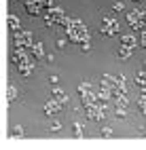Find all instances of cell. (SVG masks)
<instances>
[{
  "label": "cell",
  "instance_id": "obj_12",
  "mask_svg": "<svg viewBox=\"0 0 146 150\" xmlns=\"http://www.w3.org/2000/svg\"><path fill=\"white\" fill-rule=\"evenodd\" d=\"M79 93L83 95V93H93V85L91 83H81L79 85Z\"/></svg>",
  "mask_w": 146,
  "mask_h": 150
},
{
  "label": "cell",
  "instance_id": "obj_21",
  "mask_svg": "<svg viewBox=\"0 0 146 150\" xmlns=\"http://www.w3.org/2000/svg\"><path fill=\"white\" fill-rule=\"evenodd\" d=\"M57 49H66V40H57Z\"/></svg>",
  "mask_w": 146,
  "mask_h": 150
},
{
  "label": "cell",
  "instance_id": "obj_4",
  "mask_svg": "<svg viewBox=\"0 0 146 150\" xmlns=\"http://www.w3.org/2000/svg\"><path fill=\"white\" fill-rule=\"evenodd\" d=\"M127 21L133 30H142L144 28V21H142V11H127Z\"/></svg>",
  "mask_w": 146,
  "mask_h": 150
},
{
  "label": "cell",
  "instance_id": "obj_2",
  "mask_svg": "<svg viewBox=\"0 0 146 150\" xmlns=\"http://www.w3.org/2000/svg\"><path fill=\"white\" fill-rule=\"evenodd\" d=\"M34 42V38L30 32H26V30H17V32H13V45L15 47H23V49H30Z\"/></svg>",
  "mask_w": 146,
  "mask_h": 150
},
{
  "label": "cell",
  "instance_id": "obj_19",
  "mask_svg": "<svg viewBox=\"0 0 146 150\" xmlns=\"http://www.w3.org/2000/svg\"><path fill=\"white\" fill-rule=\"evenodd\" d=\"M100 135H102V137H112L114 133L110 131V127H104V129H102V131H100Z\"/></svg>",
  "mask_w": 146,
  "mask_h": 150
},
{
  "label": "cell",
  "instance_id": "obj_16",
  "mask_svg": "<svg viewBox=\"0 0 146 150\" xmlns=\"http://www.w3.org/2000/svg\"><path fill=\"white\" fill-rule=\"evenodd\" d=\"M36 2H38V4H40V6L45 8V11H49V8H51V6H53V0H36Z\"/></svg>",
  "mask_w": 146,
  "mask_h": 150
},
{
  "label": "cell",
  "instance_id": "obj_6",
  "mask_svg": "<svg viewBox=\"0 0 146 150\" xmlns=\"http://www.w3.org/2000/svg\"><path fill=\"white\" fill-rule=\"evenodd\" d=\"M51 95H53V99H57V102H60L62 106L70 102V95H68L66 91H62V89H57V87H55L53 91H51Z\"/></svg>",
  "mask_w": 146,
  "mask_h": 150
},
{
  "label": "cell",
  "instance_id": "obj_14",
  "mask_svg": "<svg viewBox=\"0 0 146 150\" xmlns=\"http://www.w3.org/2000/svg\"><path fill=\"white\" fill-rule=\"evenodd\" d=\"M26 133H23V127L21 125H15L13 127V131H11V137H23Z\"/></svg>",
  "mask_w": 146,
  "mask_h": 150
},
{
  "label": "cell",
  "instance_id": "obj_9",
  "mask_svg": "<svg viewBox=\"0 0 146 150\" xmlns=\"http://www.w3.org/2000/svg\"><path fill=\"white\" fill-rule=\"evenodd\" d=\"M131 53H133V49H129V47H119V59H129L131 57Z\"/></svg>",
  "mask_w": 146,
  "mask_h": 150
},
{
  "label": "cell",
  "instance_id": "obj_17",
  "mask_svg": "<svg viewBox=\"0 0 146 150\" xmlns=\"http://www.w3.org/2000/svg\"><path fill=\"white\" fill-rule=\"evenodd\" d=\"M112 11H114V13H119V11H125V4H123L121 0H119V2H114V4H112Z\"/></svg>",
  "mask_w": 146,
  "mask_h": 150
},
{
  "label": "cell",
  "instance_id": "obj_5",
  "mask_svg": "<svg viewBox=\"0 0 146 150\" xmlns=\"http://www.w3.org/2000/svg\"><path fill=\"white\" fill-rule=\"evenodd\" d=\"M30 55L34 57V59H45L47 55H45V47L40 45V42H32V47H30Z\"/></svg>",
  "mask_w": 146,
  "mask_h": 150
},
{
  "label": "cell",
  "instance_id": "obj_23",
  "mask_svg": "<svg viewBox=\"0 0 146 150\" xmlns=\"http://www.w3.org/2000/svg\"><path fill=\"white\" fill-rule=\"evenodd\" d=\"M144 135H146V131H144Z\"/></svg>",
  "mask_w": 146,
  "mask_h": 150
},
{
  "label": "cell",
  "instance_id": "obj_3",
  "mask_svg": "<svg viewBox=\"0 0 146 150\" xmlns=\"http://www.w3.org/2000/svg\"><path fill=\"white\" fill-rule=\"evenodd\" d=\"M43 108H45V114L47 116H57V114L62 112V104L57 102V99H53V97L49 99V102H45Z\"/></svg>",
  "mask_w": 146,
  "mask_h": 150
},
{
  "label": "cell",
  "instance_id": "obj_22",
  "mask_svg": "<svg viewBox=\"0 0 146 150\" xmlns=\"http://www.w3.org/2000/svg\"><path fill=\"white\" fill-rule=\"evenodd\" d=\"M144 70H146V62H144Z\"/></svg>",
  "mask_w": 146,
  "mask_h": 150
},
{
  "label": "cell",
  "instance_id": "obj_7",
  "mask_svg": "<svg viewBox=\"0 0 146 150\" xmlns=\"http://www.w3.org/2000/svg\"><path fill=\"white\" fill-rule=\"evenodd\" d=\"M26 11H28V15H40L43 6L38 4L36 0H26Z\"/></svg>",
  "mask_w": 146,
  "mask_h": 150
},
{
  "label": "cell",
  "instance_id": "obj_20",
  "mask_svg": "<svg viewBox=\"0 0 146 150\" xmlns=\"http://www.w3.org/2000/svg\"><path fill=\"white\" fill-rule=\"evenodd\" d=\"M138 42H140V47L146 49V30H142V32H140V40H138Z\"/></svg>",
  "mask_w": 146,
  "mask_h": 150
},
{
  "label": "cell",
  "instance_id": "obj_1",
  "mask_svg": "<svg viewBox=\"0 0 146 150\" xmlns=\"http://www.w3.org/2000/svg\"><path fill=\"white\" fill-rule=\"evenodd\" d=\"M100 34L102 36H114V34H119V19L114 17V13H108V15L102 17Z\"/></svg>",
  "mask_w": 146,
  "mask_h": 150
},
{
  "label": "cell",
  "instance_id": "obj_8",
  "mask_svg": "<svg viewBox=\"0 0 146 150\" xmlns=\"http://www.w3.org/2000/svg\"><path fill=\"white\" fill-rule=\"evenodd\" d=\"M9 28H11V32H17V30H21V21H19V17H15L13 13L9 15Z\"/></svg>",
  "mask_w": 146,
  "mask_h": 150
},
{
  "label": "cell",
  "instance_id": "obj_15",
  "mask_svg": "<svg viewBox=\"0 0 146 150\" xmlns=\"http://www.w3.org/2000/svg\"><path fill=\"white\" fill-rule=\"evenodd\" d=\"M138 108H140V112L146 116V93H144V95L138 99Z\"/></svg>",
  "mask_w": 146,
  "mask_h": 150
},
{
  "label": "cell",
  "instance_id": "obj_11",
  "mask_svg": "<svg viewBox=\"0 0 146 150\" xmlns=\"http://www.w3.org/2000/svg\"><path fill=\"white\" fill-rule=\"evenodd\" d=\"M17 97H19V89H15V85L11 83L9 85V104H13Z\"/></svg>",
  "mask_w": 146,
  "mask_h": 150
},
{
  "label": "cell",
  "instance_id": "obj_18",
  "mask_svg": "<svg viewBox=\"0 0 146 150\" xmlns=\"http://www.w3.org/2000/svg\"><path fill=\"white\" fill-rule=\"evenodd\" d=\"M49 129H51L53 133H57V131H62V123H60V121H55V123H51V127H49Z\"/></svg>",
  "mask_w": 146,
  "mask_h": 150
},
{
  "label": "cell",
  "instance_id": "obj_10",
  "mask_svg": "<svg viewBox=\"0 0 146 150\" xmlns=\"http://www.w3.org/2000/svg\"><path fill=\"white\" fill-rule=\"evenodd\" d=\"M121 42H123V47L133 49V47H135V36H133V34H129V36H121Z\"/></svg>",
  "mask_w": 146,
  "mask_h": 150
},
{
  "label": "cell",
  "instance_id": "obj_13",
  "mask_svg": "<svg viewBox=\"0 0 146 150\" xmlns=\"http://www.w3.org/2000/svg\"><path fill=\"white\" fill-rule=\"evenodd\" d=\"M72 129H74V131H72L74 137H85V131H83V125H81V123H74Z\"/></svg>",
  "mask_w": 146,
  "mask_h": 150
}]
</instances>
